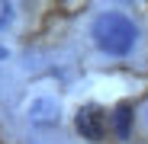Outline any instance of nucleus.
Segmentation results:
<instances>
[{"instance_id":"f257e3e1","label":"nucleus","mask_w":148,"mask_h":144,"mask_svg":"<svg viewBox=\"0 0 148 144\" xmlns=\"http://www.w3.org/2000/svg\"><path fill=\"white\" fill-rule=\"evenodd\" d=\"M138 39V29H135V22L129 16H122V13H100L93 22V42L100 45V51L106 55H129L132 51V45Z\"/></svg>"},{"instance_id":"7ed1b4c3","label":"nucleus","mask_w":148,"mask_h":144,"mask_svg":"<svg viewBox=\"0 0 148 144\" xmlns=\"http://www.w3.org/2000/svg\"><path fill=\"white\" fill-rule=\"evenodd\" d=\"M129 115H132V106H119L116 115H113V125H116V135L119 138L129 135Z\"/></svg>"},{"instance_id":"f03ea898","label":"nucleus","mask_w":148,"mask_h":144,"mask_svg":"<svg viewBox=\"0 0 148 144\" xmlns=\"http://www.w3.org/2000/svg\"><path fill=\"white\" fill-rule=\"evenodd\" d=\"M103 128H106L103 109L97 106V103L81 106V112H77V131H81L84 138H90V141H100V138H103Z\"/></svg>"},{"instance_id":"39448f33","label":"nucleus","mask_w":148,"mask_h":144,"mask_svg":"<svg viewBox=\"0 0 148 144\" xmlns=\"http://www.w3.org/2000/svg\"><path fill=\"white\" fill-rule=\"evenodd\" d=\"M0 58H7V48H0Z\"/></svg>"},{"instance_id":"20e7f679","label":"nucleus","mask_w":148,"mask_h":144,"mask_svg":"<svg viewBox=\"0 0 148 144\" xmlns=\"http://www.w3.org/2000/svg\"><path fill=\"white\" fill-rule=\"evenodd\" d=\"M10 19H13V7L10 3H0V29H7Z\"/></svg>"}]
</instances>
